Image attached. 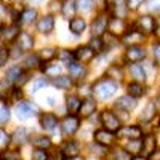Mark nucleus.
<instances>
[{
  "instance_id": "1",
  "label": "nucleus",
  "mask_w": 160,
  "mask_h": 160,
  "mask_svg": "<svg viewBox=\"0 0 160 160\" xmlns=\"http://www.w3.org/2000/svg\"><path fill=\"white\" fill-rule=\"evenodd\" d=\"M117 91V83L111 78H102L98 83L93 85V93L101 99V101H108L109 98H112Z\"/></svg>"
},
{
  "instance_id": "2",
  "label": "nucleus",
  "mask_w": 160,
  "mask_h": 160,
  "mask_svg": "<svg viewBox=\"0 0 160 160\" xmlns=\"http://www.w3.org/2000/svg\"><path fill=\"white\" fill-rule=\"evenodd\" d=\"M101 123H102V127L106 130H109L112 133H118L120 131V127H122L118 117L114 112H111V111H104L101 114Z\"/></svg>"
},
{
  "instance_id": "3",
  "label": "nucleus",
  "mask_w": 160,
  "mask_h": 160,
  "mask_svg": "<svg viewBox=\"0 0 160 160\" xmlns=\"http://www.w3.org/2000/svg\"><path fill=\"white\" fill-rule=\"evenodd\" d=\"M114 141H115V136L112 131L106 130V128H99L95 131V142L102 146V148H109V146L114 144Z\"/></svg>"
},
{
  "instance_id": "4",
  "label": "nucleus",
  "mask_w": 160,
  "mask_h": 160,
  "mask_svg": "<svg viewBox=\"0 0 160 160\" xmlns=\"http://www.w3.org/2000/svg\"><path fill=\"white\" fill-rule=\"evenodd\" d=\"M136 28L141 34H151L157 29V24H155V19L151 16V15H144L138 19L136 22Z\"/></svg>"
},
{
  "instance_id": "5",
  "label": "nucleus",
  "mask_w": 160,
  "mask_h": 160,
  "mask_svg": "<svg viewBox=\"0 0 160 160\" xmlns=\"http://www.w3.org/2000/svg\"><path fill=\"white\" fill-rule=\"evenodd\" d=\"M78 127H80V120H78V117H75V115L66 117V118L62 120V123H61L62 133H64L66 136H72V135H75V131L78 130Z\"/></svg>"
},
{
  "instance_id": "6",
  "label": "nucleus",
  "mask_w": 160,
  "mask_h": 160,
  "mask_svg": "<svg viewBox=\"0 0 160 160\" xmlns=\"http://www.w3.org/2000/svg\"><path fill=\"white\" fill-rule=\"evenodd\" d=\"M108 28H109L108 16L101 15V16H98L95 21H93V24H91V35L93 37H101L106 31H108Z\"/></svg>"
},
{
  "instance_id": "7",
  "label": "nucleus",
  "mask_w": 160,
  "mask_h": 160,
  "mask_svg": "<svg viewBox=\"0 0 160 160\" xmlns=\"http://www.w3.org/2000/svg\"><path fill=\"white\" fill-rule=\"evenodd\" d=\"M16 112H18V117H19V118L26 120V118L35 115V114L38 112V109H37V106H34L32 102H24V101H22V102L18 104Z\"/></svg>"
},
{
  "instance_id": "8",
  "label": "nucleus",
  "mask_w": 160,
  "mask_h": 160,
  "mask_svg": "<svg viewBox=\"0 0 160 160\" xmlns=\"http://www.w3.org/2000/svg\"><path fill=\"white\" fill-rule=\"evenodd\" d=\"M155 149H157V141H155V136L154 135H149L148 136H144V139H142V157H151L154 152H155Z\"/></svg>"
},
{
  "instance_id": "9",
  "label": "nucleus",
  "mask_w": 160,
  "mask_h": 160,
  "mask_svg": "<svg viewBox=\"0 0 160 160\" xmlns=\"http://www.w3.org/2000/svg\"><path fill=\"white\" fill-rule=\"evenodd\" d=\"M125 58L131 62V64H135V62H139L146 58V51L141 48V47H130L125 53Z\"/></svg>"
},
{
  "instance_id": "10",
  "label": "nucleus",
  "mask_w": 160,
  "mask_h": 160,
  "mask_svg": "<svg viewBox=\"0 0 160 160\" xmlns=\"http://www.w3.org/2000/svg\"><path fill=\"white\" fill-rule=\"evenodd\" d=\"M75 59L77 61H80V62H90V61H93V58H95V55L96 53L93 51L90 47H78L77 50H75Z\"/></svg>"
},
{
  "instance_id": "11",
  "label": "nucleus",
  "mask_w": 160,
  "mask_h": 160,
  "mask_svg": "<svg viewBox=\"0 0 160 160\" xmlns=\"http://www.w3.org/2000/svg\"><path fill=\"white\" fill-rule=\"evenodd\" d=\"M53 28H55V16L53 15H47L43 18H40L37 22V29L42 34H50L53 31Z\"/></svg>"
},
{
  "instance_id": "12",
  "label": "nucleus",
  "mask_w": 160,
  "mask_h": 160,
  "mask_svg": "<svg viewBox=\"0 0 160 160\" xmlns=\"http://www.w3.org/2000/svg\"><path fill=\"white\" fill-rule=\"evenodd\" d=\"M40 125H42V128L48 133H53L55 131V128L58 127V118L53 115V114H43L42 117H40Z\"/></svg>"
},
{
  "instance_id": "13",
  "label": "nucleus",
  "mask_w": 160,
  "mask_h": 160,
  "mask_svg": "<svg viewBox=\"0 0 160 160\" xmlns=\"http://www.w3.org/2000/svg\"><path fill=\"white\" fill-rule=\"evenodd\" d=\"M108 29H109V32H111L112 35L118 37V35L125 34L127 26H125L123 19H120V18H111V19H109V28H108Z\"/></svg>"
},
{
  "instance_id": "14",
  "label": "nucleus",
  "mask_w": 160,
  "mask_h": 160,
  "mask_svg": "<svg viewBox=\"0 0 160 160\" xmlns=\"http://www.w3.org/2000/svg\"><path fill=\"white\" fill-rule=\"evenodd\" d=\"M78 152H80V146L77 141H66V144L62 146V151H61V154L66 158L78 157Z\"/></svg>"
},
{
  "instance_id": "15",
  "label": "nucleus",
  "mask_w": 160,
  "mask_h": 160,
  "mask_svg": "<svg viewBox=\"0 0 160 160\" xmlns=\"http://www.w3.org/2000/svg\"><path fill=\"white\" fill-rule=\"evenodd\" d=\"M115 106H117L118 109L125 111V112H130V111H133V109L136 108V98H133V96H130V95L122 96V98L117 99Z\"/></svg>"
},
{
  "instance_id": "16",
  "label": "nucleus",
  "mask_w": 160,
  "mask_h": 160,
  "mask_svg": "<svg viewBox=\"0 0 160 160\" xmlns=\"http://www.w3.org/2000/svg\"><path fill=\"white\" fill-rule=\"evenodd\" d=\"M82 102H83V101H80V98H78L77 95H69L68 98H66V108H68L69 114H71V115H75L77 112H80Z\"/></svg>"
},
{
  "instance_id": "17",
  "label": "nucleus",
  "mask_w": 160,
  "mask_h": 160,
  "mask_svg": "<svg viewBox=\"0 0 160 160\" xmlns=\"http://www.w3.org/2000/svg\"><path fill=\"white\" fill-rule=\"evenodd\" d=\"M118 136L130 138V139H139L142 136V131L139 127H125V128H120Z\"/></svg>"
},
{
  "instance_id": "18",
  "label": "nucleus",
  "mask_w": 160,
  "mask_h": 160,
  "mask_svg": "<svg viewBox=\"0 0 160 160\" xmlns=\"http://www.w3.org/2000/svg\"><path fill=\"white\" fill-rule=\"evenodd\" d=\"M16 43L22 48V51H28V50H32L34 47V37L28 32H21L16 38Z\"/></svg>"
},
{
  "instance_id": "19",
  "label": "nucleus",
  "mask_w": 160,
  "mask_h": 160,
  "mask_svg": "<svg viewBox=\"0 0 160 160\" xmlns=\"http://www.w3.org/2000/svg\"><path fill=\"white\" fill-rule=\"evenodd\" d=\"M69 29L72 34L75 35H80L85 29H87V21L83 18H72L71 22H69Z\"/></svg>"
},
{
  "instance_id": "20",
  "label": "nucleus",
  "mask_w": 160,
  "mask_h": 160,
  "mask_svg": "<svg viewBox=\"0 0 160 160\" xmlns=\"http://www.w3.org/2000/svg\"><path fill=\"white\" fill-rule=\"evenodd\" d=\"M127 8H128V3L127 0H115L112 3V13H114V18H120L122 19L125 15H127Z\"/></svg>"
},
{
  "instance_id": "21",
  "label": "nucleus",
  "mask_w": 160,
  "mask_h": 160,
  "mask_svg": "<svg viewBox=\"0 0 160 160\" xmlns=\"http://www.w3.org/2000/svg\"><path fill=\"white\" fill-rule=\"evenodd\" d=\"M68 68H69V71H71V77H72V78H77V80L83 78L85 74H87L85 66L80 64V62H77V61H74L71 66H68Z\"/></svg>"
},
{
  "instance_id": "22",
  "label": "nucleus",
  "mask_w": 160,
  "mask_h": 160,
  "mask_svg": "<svg viewBox=\"0 0 160 160\" xmlns=\"http://www.w3.org/2000/svg\"><path fill=\"white\" fill-rule=\"evenodd\" d=\"M53 85L61 88V90H68L74 85V78L71 75H59L56 78H53Z\"/></svg>"
},
{
  "instance_id": "23",
  "label": "nucleus",
  "mask_w": 160,
  "mask_h": 160,
  "mask_svg": "<svg viewBox=\"0 0 160 160\" xmlns=\"http://www.w3.org/2000/svg\"><path fill=\"white\" fill-rule=\"evenodd\" d=\"M95 112H96V101L95 99H85L82 102V108H80V115L90 117Z\"/></svg>"
},
{
  "instance_id": "24",
  "label": "nucleus",
  "mask_w": 160,
  "mask_h": 160,
  "mask_svg": "<svg viewBox=\"0 0 160 160\" xmlns=\"http://www.w3.org/2000/svg\"><path fill=\"white\" fill-rule=\"evenodd\" d=\"M75 10H77V2H75V0H66V2L62 3V8H61L62 16L66 19H72Z\"/></svg>"
},
{
  "instance_id": "25",
  "label": "nucleus",
  "mask_w": 160,
  "mask_h": 160,
  "mask_svg": "<svg viewBox=\"0 0 160 160\" xmlns=\"http://www.w3.org/2000/svg\"><path fill=\"white\" fill-rule=\"evenodd\" d=\"M130 72H131L133 78H135V82H138V83H141V82L146 80V72H144V69L141 68L138 62L130 64Z\"/></svg>"
},
{
  "instance_id": "26",
  "label": "nucleus",
  "mask_w": 160,
  "mask_h": 160,
  "mask_svg": "<svg viewBox=\"0 0 160 160\" xmlns=\"http://www.w3.org/2000/svg\"><path fill=\"white\" fill-rule=\"evenodd\" d=\"M142 40H144V34H141L139 31H136V32L127 34L125 38H123V42H125L127 45H130V47H136V43H141Z\"/></svg>"
},
{
  "instance_id": "27",
  "label": "nucleus",
  "mask_w": 160,
  "mask_h": 160,
  "mask_svg": "<svg viewBox=\"0 0 160 160\" xmlns=\"http://www.w3.org/2000/svg\"><path fill=\"white\" fill-rule=\"evenodd\" d=\"M19 28L18 26H7V29L2 28V38L3 40H15L19 35Z\"/></svg>"
},
{
  "instance_id": "28",
  "label": "nucleus",
  "mask_w": 160,
  "mask_h": 160,
  "mask_svg": "<svg viewBox=\"0 0 160 160\" xmlns=\"http://www.w3.org/2000/svg\"><path fill=\"white\" fill-rule=\"evenodd\" d=\"M37 19V11L34 8H26L22 13H21V24H32L34 21Z\"/></svg>"
},
{
  "instance_id": "29",
  "label": "nucleus",
  "mask_w": 160,
  "mask_h": 160,
  "mask_svg": "<svg viewBox=\"0 0 160 160\" xmlns=\"http://www.w3.org/2000/svg\"><path fill=\"white\" fill-rule=\"evenodd\" d=\"M22 77V69L19 66H13L7 71V80L8 82H19V78Z\"/></svg>"
},
{
  "instance_id": "30",
  "label": "nucleus",
  "mask_w": 160,
  "mask_h": 160,
  "mask_svg": "<svg viewBox=\"0 0 160 160\" xmlns=\"http://www.w3.org/2000/svg\"><path fill=\"white\" fill-rule=\"evenodd\" d=\"M125 151L128 154H139V152H142V141H139V139L128 141L127 146H125Z\"/></svg>"
},
{
  "instance_id": "31",
  "label": "nucleus",
  "mask_w": 160,
  "mask_h": 160,
  "mask_svg": "<svg viewBox=\"0 0 160 160\" xmlns=\"http://www.w3.org/2000/svg\"><path fill=\"white\" fill-rule=\"evenodd\" d=\"M32 144H34L35 149H43V151H47V149L51 148V139L47 138V136H37V138L32 141Z\"/></svg>"
},
{
  "instance_id": "32",
  "label": "nucleus",
  "mask_w": 160,
  "mask_h": 160,
  "mask_svg": "<svg viewBox=\"0 0 160 160\" xmlns=\"http://www.w3.org/2000/svg\"><path fill=\"white\" fill-rule=\"evenodd\" d=\"M128 95L133 96V98H141L144 95V87L138 82H133L128 85Z\"/></svg>"
},
{
  "instance_id": "33",
  "label": "nucleus",
  "mask_w": 160,
  "mask_h": 160,
  "mask_svg": "<svg viewBox=\"0 0 160 160\" xmlns=\"http://www.w3.org/2000/svg\"><path fill=\"white\" fill-rule=\"evenodd\" d=\"M108 77H109L111 80H122V78H123V71H122V68H120V66H117V64L109 66Z\"/></svg>"
},
{
  "instance_id": "34",
  "label": "nucleus",
  "mask_w": 160,
  "mask_h": 160,
  "mask_svg": "<svg viewBox=\"0 0 160 160\" xmlns=\"http://www.w3.org/2000/svg\"><path fill=\"white\" fill-rule=\"evenodd\" d=\"M11 141H15V144H18V146L24 144L26 141H28V131H26V128L16 130L15 133H13V136H11Z\"/></svg>"
},
{
  "instance_id": "35",
  "label": "nucleus",
  "mask_w": 160,
  "mask_h": 160,
  "mask_svg": "<svg viewBox=\"0 0 160 160\" xmlns=\"http://www.w3.org/2000/svg\"><path fill=\"white\" fill-rule=\"evenodd\" d=\"M42 71H43L47 75L56 78L58 74H61V66H58V64H47V62H45V66L42 68Z\"/></svg>"
},
{
  "instance_id": "36",
  "label": "nucleus",
  "mask_w": 160,
  "mask_h": 160,
  "mask_svg": "<svg viewBox=\"0 0 160 160\" xmlns=\"http://www.w3.org/2000/svg\"><path fill=\"white\" fill-rule=\"evenodd\" d=\"M88 47L95 51V53H101L102 48H104V42H102V38H99V37H93V38L90 40Z\"/></svg>"
},
{
  "instance_id": "37",
  "label": "nucleus",
  "mask_w": 160,
  "mask_h": 160,
  "mask_svg": "<svg viewBox=\"0 0 160 160\" xmlns=\"http://www.w3.org/2000/svg\"><path fill=\"white\" fill-rule=\"evenodd\" d=\"M40 59H42V61H50V59H53V58H55L56 56V50L55 48H51V47H48V48H43L42 51H40Z\"/></svg>"
},
{
  "instance_id": "38",
  "label": "nucleus",
  "mask_w": 160,
  "mask_h": 160,
  "mask_svg": "<svg viewBox=\"0 0 160 160\" xmlns=\"http://www.w3.org/2000/svg\"><path fill=\"white\" fill-rule=\"evenodd\" d=\"M112 160H133V157L125 149H115L112 152Z\"/></svg>"
},
{
  "instance_id": "39",
  "label": "nucleus",
  "mask_w": 160,
  "mask_h": 160,
  "mask_svg": "<svg viewBox=\"0 0 160 160\" xmlns=\"http://www.w3.org/2000/svg\"><path fill=\"white\" fill-rule=\"evenodd\" d=\"M74 58H75V55H72V53L68 51V50H61V51H59V59H61L64 64L71 66V64L74 62Z\"/></svg>"
},
{
  "instance_id": "40",
  "label": "nucleus",
  "mask_w": 160,
  "mask_h": 160,
  "mask_svg": "<svg viewBox=\"0 0 160 160\" xmlns=\"http://www.w3.org/2000/svg\"><path fill=\"white\" fill-rule=\"evenodd\" d=\"M0 112H2V115H0V123L5 125L8 120H10V109L7 108L5 101H2V104H0Z\"/></svg>"
},
{
  "instance_id": "41",
  "label": "nucleus",
  "mask_w": 160,
  "mask_h": 160,
  "mask_svg": "<svg viewBox=\"0 0 160 160\" xmlns=\"http://www.w3.org/2000/svg\"><path fill=\"white\" fill-rule=\"evenodd\" d=\"M38 62H40V56H37V55H29L28 58L24 59V68H28V69L37 68Z\"/></svg>"
},
{
  "instance_id": "42",
  "label": "nucleus",
  "mask_w": 160,
  "mask_h": 160,
  "mask_svg": "<svg viewBox=\"0 0 160 160\" xmlns=\"http://www.w3.org/2000/svg\"><path fill=\"white\" fill-rule=\"evenodd\" d=\"M154 115H155V104L151 102V104L146 106V109H144V112H142V118H144V120H152Z\"/></svg>"
},
{
  "instance_id": "43",
  "label": "nucleus",
  "mask_w": 160,
  "mask_h": 160,
  "mask_svg": "<svg viewBox=\"0 0 160 160\" xmlns=\"http://www.w3.org/2000/svg\"><path fill=\"white\" fill-rule=\"evenodd\" d=\"M31 158L32 160H50V154L47 151H43V149H35L32 152V157Z\"/></svg>"
},
{
  "instance_id": "44",
  "label": "nucleus",
  "mask_w": 160,
  "mask_h": 160,
  "mask_svg": "<svg viewBox=\"0 0 160 160\" xmlns=\"http://www.w3.org/2000/svg\"><path fill=\"white\" fill-rule=\"evenodd\" d=\"M146 10L151 13L160 11V0H146Z\"/></svg>"
},
{
  "instance_id": "45",
  "label": "nucleus",
  "mask_w": 160,
  "mask_h": 160,
  "mask_svg": "<svg viewBox=\"0 0 160 160\" xmlns=\"http://www.w3.org/2000/svg\"><path fill=\"white\" fill-rule=\"evenodd\" d=\"M77 8L80 11H90L93 8V0H77Z\"/></svg>"
},
{
  "instance_id": "46",
  "label": "nucleus",
  "mask_w": 160,
  "mask_h": 160,
  "mask_svg": "<svg viewBox=\"0 0 160 160\" xmlns=\"http://www.w3.org/2000/svg\"><path fill=\"white\" fill-rule=\"evenodd\" d=\"M0 148H2V151H5L7 149V146L10 144V139H11V136H8L7 133H5V130H0Z\"/></svg>"
},
{
  "instance_id": "47",
  "label": "nucleus",
  "mask_w": 160,
  "mask_h": 160,
  "mask_svg": "<svg viewBox=\"0 0 160 160\" xmlns=\"http://www.w3.org/2000/svg\"><path fill=\"white\" fill-rule=\"evenodd\" d=\"M127 3L130 10H138L142 3H146V0H127Z\"/></svg>"
},
{
  "instance_id": "48",
  "label": "nucleus",
  "mask_w": 160,
  "mask_h": 160,
  "mask_svg": "<svg viewBox=\"0 0 160 160\" xmlns=\"http://www.w3.org/2000/svg\"><path fill=\"white\" fill-rule=\"evenodd\" d=\"M10 56V53L5 47H2V50H0V66H5L7 64V59Z\"/></svg>"
},
{
  "instance_id": "49",
  "label": "nucleus",
  "mask_w": 160,
  "mask_h": 160,
  "mask_svg": "<svg viewBox=\"0 0 160 160\" xmlns=\"http://www.w3.org/2000/svg\"><path fill=\"white\" fill-rule=\"evenodd\" d=\"M10 51H11V53H10V56H11V58H18V56H21L22 48H21L18 43H15V45L11 47V50H10Z\"/></svg>"
},
{
  "instance_id": "50",
  "label": "nucleus",
  "mask_w": 160,
  "mask_h": 160,
  "mask_svg": "<svg viewBox=\"0 0 160 160\" xmlns=\"http://www.w3.org/2000/svg\"><path fill=\"white\" fill-rule=\"evenodd\" d=\"M45 85H47V80H45V78H37L35 82L32 83V91L35 93L37 90H40V88L45 87Z\"/></svg>"
},
{
  "instance_id": "51",
  "label": "nucleus",
  "mask_w": 160,
  "mask_h": 160,
  "mask_svg": "<svg viewBox=\"0 0 160 160\" xmlns=\"http://www.w3.org/2000/svg\"><path fill=\"white\" fill-rule=\"evenodd\" d=\"M154 56H155V61L160 64V43L154 45Z\"/></svg>"
},
{
  "instance_id": "52",
  "label": "nucleus",
  "mask_w": 160,
  "mask_h": 160,
  "mask_svg": "<svg viewBox=\"0 0 160 160\" xmlns=\"http://www.w3.org/2000/svg\"><path fill=\"white\" fill-rule=\"evenodd\" d=\"M21 96H22V91H21L19 88H15V90H13V99H15V101H19Z\"/></svg>"
},
{
  "instance_id": "53",
  "label": "nucleus",
  "mask_w": 160,
  "mask_h": 160,
  "mask_svg": "<svg viewBox=\"0 0 160 160\" xmlns=\"http://www.w3.org/2000/svg\"><path fill=\"white\" fill-rule=\"evenodd\" d=\"M47 101H48V104H50V106L55 104V99H53V96H47Z\"/></svg>"
},
{
  "instance_id": "54",
  "label": "nucleus",
  "mask_w": 160,
  "mask_h": 160,
  "mask_svg": "<svg viewBox=\"0 0 160 160\" xmlns=\"http://www.w3.org/2000/svg\"><path fill=\"white\" fill-rule=\"evenodd\" d=\"M133 160H149L148 157H139V155H136V157H133Z\"/></svg>"
},
{
  "instance_id": "55",
  "label": "nucleus",
  "mask_w": 160,
  "mask_h": 160,
  "mask_svg": "<svg viewBox=\"0 0 160 160\" xmlns=\"http://www.w3.org/2000/svg\"><path fill=\"white\" fill-rule=\"evenodd\" d=\"M66 160H85V158H82V157H72V158H66Z\"/></svg>"
},
{
  "instance_id": "56",
  "label": "nucleus",
  "mask_w": 160,
  "mask_h": 160,
  "mask_svg": "<svg viewBox=\"0 0 160 160\" xmlns=\"http://www.w3.org/2000/svg\"><path fill=\"white\" fill-rule=\"evenodd\" d=\"M7 160H21V158H18V157H15V158H11V157H8Z\"/></svg>"
},
{
  "instance_id": "57",
  "label": "nucleus",
  "mask_w": 160,
  "mask_h": 160,
  "mask_svg": "<svg viewBox=\"0 0 160 160\" xmlns=\"http://www.w3.org/2000/svg\"><path fill=\"white\" fill-rule=\"evenodd\" d=\"M155 32H157V35L160 37V28H157V29H155Z\"/></svg>"
},
{
  "instance_id": "58",
  "label": "nucleus",
  "mask_w": 160,
  "mask_h": 160,
  "mask_svg": "<svg viewBox=\"0 0 160 160\" xmlns=\"http://www.w3.org/2000/svg\"><path fill=\"white\" fill-rule=\"evenodd\" d=\"M32 2H42V0H32Z\"/></svg>"
},
{
  "instance_id": "59",
  "label": "nucleus",
  "mask_w": 160,
  "mask_h": 160,
  "mask_svg": "<svg viewBox=\"0 0 160 160\" xmlns=\"http://www.w3.org/2000/svg\"><path fill=\"white\" fill-rule=\"evenodd\" d=\"M2 160H5V158H2Z\"/></svg>"
}]
</instances>
